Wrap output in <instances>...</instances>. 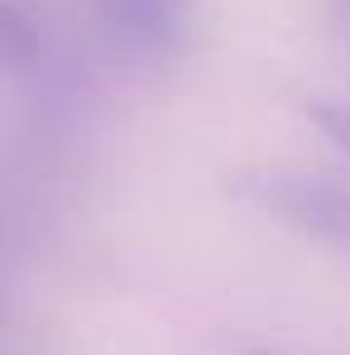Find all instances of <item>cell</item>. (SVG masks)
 <instances>
[{
  "mask_svg": "<svg viewBox=\"0 0 350 355\" xmlns=\"http://www.w3.org/2000/svg\"><path fill=\"white\" fill-rule=\"evenodd\" d=\"M312 120L322 125V135L350 154V106H312Z\"/></svg>",
  "mask_w": 350,
  "mask_h": 355,
  "instance_id": "7a4b0ae2",
  "label": "cell"
},
{
  "mask_svg": "<svg viewBox=\"0 0 350 355\" xmlns=\"http://www.w3.org/2000/svg\"><path fill=\"white\" fill-rule=\"evenodd\" d=\"M250 192L279 221H288V226L307 231V236L350 250V192L346 187L317 182V178H259Z\"/></svg>",
  "mask_w": 350,
  "mask_h": 355,
  "instance_id": "6da1fadb",
  "label": "cell"
},
{
  "mask_svg": "<svg viewBox=\"0 0 350 355\" xmlns=\"http://www.w3.org/2000/svg\"><path fill=\"white\" fill-rule=\"evenodd\" d=\"M250 355H269V351H250Z\"/></svg>",
  "mask_w": 350,
  "mask_h": 355,
  "instance_id": "3957f363",
  "label": "cell"
}]
</instances>
